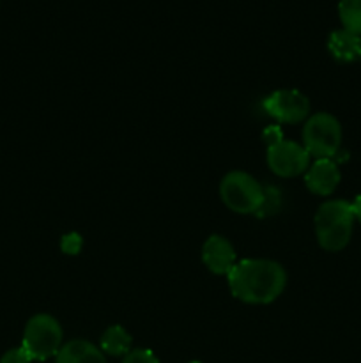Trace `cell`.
Segmentation results:
<instances>
[{
  "mask_svg": "<svg viewBox=\"0 0 361 363\" xmlns=\"http://www.w3.org/2000/svg\"><path fill=\"white\" fill-rule=\"evenodd\" d=\"M227 279L232 296L251 305L271 303L287 286L283 266L269 259H243L236 262Z\"/></svg>",
  "mask_w": 361,
  "mask_h": 363,
  "instance_id": "6da1fadb",
  "label": "cell"
},
{
  "mask_svg": "<svg viewBox=\"0 0 361 363\" xmlns=\"http://www.w3.org/2000/svg\"><path fill=\"white\" fill-rule=\"evenodd\" d=\"M353 225V206L342 199L324 202L315 215V236L319 245L328 252H338L349 245Z\"/></svg>",
  "mask_w": 361,
  "mask_h": 363,
  "instance_id": "7a4b0ae2",
  "label": "cell"
},
{
  "mask_svg": "<svg viewBox=\"0 0 361 363\" xmlns=\"http://www.w3.org/2000/svg\"><path fill=\"white\" fill-rule=\"evenodd\" d=\"M219 197L230 211L251 215L264 206L265 191L253 176L243 170H232L222 179Z\"/></svg>",
  "mask_w": 361,
  "mask_h": 363,
  "instance_id": "3957f363",
  "label": "cell"
},
{
  "mask_svg": "<svg viewBox=\"0 0 361 363\" xmlns=\"http://www.w3.org/2000/svg\"><path fill=\"white\" fill-rule=\"evenodd\" d=\"M62 346V328L53 315L35 314L34 318L28 319L21 347L27 351L32 360L45 362L57 357Z\"/></svg>",
  "mask_w": 361,
  "mask_h": 363,
  "instance_id": "277c9868",
  "label": "cell"
},
{
  "mask_svg": "<svg viewBox=\"0 0 361 363\" xmlns=\"http://www.w3.org/2000/svg\"><path fill=\"white\" fill-rule=\"evenodd\" d=\"M342 145V126L338 119L328 112L314 113L303 126V147L315 160L329 158L340 151Z\"/></svg>",
  "mask_w": 361,
  "mask_h": 363,
  "instance_id": "5b68a950",
  "label": "cell"
},
{
  "mask_svg": "<svg viewBox=\"0 0 361 363\" xmlns=\"http://www.w3.org/2000/svg\"><path fill=\"white\" fill-rule=\"evenodd\" d=\"M268 165L276 176L294 177L306 172L310 167V155L297 142L282 138L268 145Z\"/></svg>",
  "mask_w": 361,
  "mask_h": 363,
  "instance_id": "8992f818",
  "label": "cell"
},
{
  "mask_svg": "<svg viewBox=\"0 0 361 363\" xmlns=\"http://www.w3.org/2000/svg\"><path fill=\"white\" fill-rule=\"evenodd\" d=\"M264 110L278 123L296 124L308 119L310 101L303 92L296 89H282L264 99Z\"/></svg>",
  "mask_w": 361,
  "mask_h": 363,
  "instance_id": "52a82bcc",
  "label": "cell"
},
{
  "mask_svg": "<svg viewBox=\"0 0 361 363\" xmlns=\"http://www.w3.org/2000/svg\"><path fill=\"white\" fill-rule=\"evenodd\" d=\"M202 261L214 275H229L237 262L236 250L227 238L214 234L209 236L202 247Z\"/></svg>",
  "mask_w": 361,
  "mask_h": 363,
  "instance_id": "ba28073f",
  "label": "cell"
},
{
  "mask_svg": "<svg viewBox=\"0 0 361 363\" xmlns=\"http://www.w3.org/2000/svg\"><path fill=\"white\" fill-rule=\"evenodd\" d=\"M340 179H342V174H340L338 165L329 158L315 160L314 165L308 167L306 176H304L308 190L321 197L331 195L340 184Z\"/></svg>",
  "mask_w": 361,
  "mask_h": 363,
  "instance_id": "9c48e42d",
  "label": "cell"
},
{
  "mask_svg": "<svg viewBox=\"0 0 361 363\" xmlns=\"http://www.w3.org/2000/svg\"><path fill=\"white\" fill-rule=\"evenodd\" d=\"M55 363H106L105 353L85 339H73L57 353Z\"/></svg>",
  "mask_w": 361,
  "mask_h": 363,
  "instance_id": "30bf717a",
  "label": "cell"
},
{
  "mask_svg": "<svg viewBox=\"0 0 361 363\" xmlns=\"http://www.w3.org/2000/svg\"><path fill=\"white\" fill-rule=\"evenodd\" d=\"M360 41L361 35L342 27L329 34L328 48L338 62H353L360 59Z\"/></svg>",
  "mask_w": 361,
  "mask_h": 363,
  "instance_id": "8fae6325",
  "label": "cell"
},
{
  "mask_svg": "<svg viewBox=\"0 0 361 363\" xmlns=\"http://www.w3.org/2000/svg\"><path fill=\"white\" fill-rule=\"evenodd\" d=\"M131 344H133V339L130 333L122 326L113 325L105 330L99 346H101L103 353L110 354V357H126L131 351Z\"/></svg>",
  "mask_w": 361,
  "mask_h": 363,
  "instance_id": "7c38bea8",
  "label": "cell"
},
{
  "mask_svg": "<svg viewBox=\"0 0 361 363\" xmlns=\"http://www.w3.org/2000/svg\"><path fill=\"white\" fill-rule=\"evenodd\" d=\"M338 16L343 28L361 35V0H340Z\"/></svg>",
  "mask_w": 361,
  "mask_h": 363,
  "instance_id": "4fadbf2b",
  "label": "cell"
},
{
  "mask_svg": "<svg viewBox=\"0 0 361 363\" xmlns=\"http://www.w3.org/2000/svg\"><path fill=\"white\" fill-rule=\"evenodd\" d=\"M122 363H159V360L151 350H131Z\"/></svg>",
  "mask_w": 361,
  "mask_h": 363,
  "instance_id": "5bb4252c",
  "label": "cell"
},
{
  "mask_svg": "<svg viewBox=\"0 0 361 363\" xmlns=\"http://www.w3.org/2000/svg\"><path fill=\"white\" fill-rule=\"evenodd\" d=\"M81 245H84V241H81L80 234L71 233V234H67V236L62 238V243H60V248H62L64 254L76 255L78 252H80Z\"/></svg>",
  "mask_w": 361,
  "mask_h": 363,
  "instance_id": "9a60e30c",
  "label": "cell"
},
{
  "mask_svg": "<svg viewBox=\"0 0 361 363\" xmlns=\"http://www.w3.org/2000/svg\"><path fill=\"white\" fill-rule=\"evenodd\" d=\"M30 357H28L27 351L23 347H14V350H9L2 358H0V363H32Z\"/></svg>",
  "mask_w": 361,
  "mask_h": 363,
  "instance_id": "2e32d148",
  "label": "cell"
},
{
  "mask_svg": "<svg viewBox=\"0 0 361 363\" xmlns=\"http://www.w3.org/2000/svg\"><path fill=\"white\" fill-rule=\"evenodd\" d=\"M264 138L268 140V145H271V144H275V142L282 140V131H280V128L273 126V128H269V130L264 131Z\"/></svg>",
  "mask_w": 361,
  "mask_h": 363,
  "instance_id": "e0dca14e",
  "label": "cell"
},
{
  "mask_svg": "<svg viewBox=\"0 0 361 363\" xmlns=\"http://www.w3.org/2000/svg\"><path fill=\"white\" fill-rule=\"evenodd\" d=\"M350 206H353L354 220H357V222L361 223V195H357V197L350 202Z\"/></svg>",
  "mask_w": 361,
  "mask_h": 363,
  "instance_id": "ac0fdd59",
  "label": "cell"
},
{
  "mask_svg": "<svg viewBox=\"0 0 361 363\" xmlns=\"http://www.w3.org/2000/svg\"><path fill=\"white\" fill-rule=\"evenodd\" d=\"M360 59H361V41H360Z\"/></svg>",
  "mask_w": 361,
  "mask_h": 363,
  "instance_id": "d6986e66",
  "label": "cell"
},
{
  "mask_svg": "<svg viewBox=\"0 0 361 363\" xmlns=\"http://www.w3.org/2000/svg\"><path fill=\"white\" fill-rule=\"evenodd\" d=\"M190 363H200V362H190Z\"/></svg>",
  "mask_w": 361,
  "mask_h": 363,
  "instance_id": "ffe728a7",
  "label": "cell"
}]
</instances>
